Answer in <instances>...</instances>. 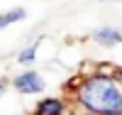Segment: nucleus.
Returning <instances> with one entry per match:
<instances>
[{
  "label": "nucleus",
  "instance_id": "obj_6",
  "mask_svg": "<svg viewBox=\"0 0 122 115\" xmlns=\"http://www.w3.org/2000/svg\"><path fill=\"white\" fill-rule=\"evenodd\" d=\"M32 54H34V49H27V51H22V54H20V59L27 61V59H32Z\"/></svg>",
  "mask_w": 122,
  "mask_h": 115
},
{
  "label": "nucleus",
  "instance_id": "obj_5",
  "mask_svg": "<svg viewBox=\"0 0 122 115\" xmlns=\"http://www.w3.org/2000/svg\"><path fill=\"white\" fill-rule=\"evenodd\" d=\"M22 15H25L22 10H15V12H7V15L3 17V25H10V22H12V20H20Z\"/></svg>",
  "mask_w": 122,
  "mask_h": 115
},
{
  "label": "nucleus",
  "instance_id": "obj_3",
  "mask_svg": "<svg viewBox=\"0 0 122 115\" xmlns=\"http://www.w3.org/2000/svg\"><path fill=\"white\" fill-rule=\"evenodd\" d=\"M93 37H95L98 42H103V44H115V42H120V39H122V34H120V32H115V29H98Z\"/></svg>",
  "mask_w": 122,
  "mask_h": 115
},
{
  "label": "nucleus",
  "instance_id": "obj_1",
  "mask_svg": "<svg viewBox=\"0 0 122 115\" xmlns=\"http://www.w3.org/2000/svg\"><path fill=\"white\" fill-rule=\"evenodd\" d=\"M81 100L90 110L103 115H120L122 113V91L110 78H90L81 88Z\"/></svg>",
  "mask_w": 122,
  "mask_h": 115
},
{
  "label": "nucleus",
  "instance_id": "obj_7",
  "mask_svg": "<svg viewBox=\"0 0 122 115\" xmlns=\"http://www.w3.org/2000/svg\"><path fill=\"white\" fill-rule=\"evenodd\" d=\"M120 78H122V76H120Z\"/></svg>",
  "mask_w": 122,
  "mask_h": 115
},
{
  "label": "nucleus",
  "instance_id": "obj_4",
  "mask_svg": "<svg viewBox=\"0 0 122 115\" xmlns=\"http://www.w3.org/2000/svg\"><path fill=\"white\" fill-rule=\"evenodd\" d=\"M61 113V103L59 100H44L39 105V115H59Z\"/></svg>",
  "mask_w": 122,
  "mask_h": 115
},
{
  "label": "nucleus",
  "instance_id": "obj_2",
  "mask_svg": "<svg viewBox=\"0 0 122 115\" xmlns=\"http://www.w3.org/2000/svg\"><path fill=\"white\" fill-rule=\"evenodd\" d=\"M15 86L22 93H37V91L44 88V81H42V76H37V74L29 71V74H22V76L15 78Z\"/></svg>",
  "mask_w": 122,
  "mask_h": 115
}]
</instances>
